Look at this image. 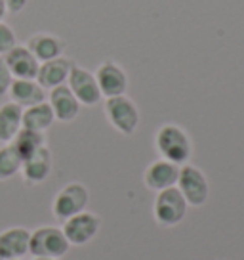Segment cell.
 <instances>
[{"label":"cell","mask_w":244,"mask_h":260,"mask_svg":"<svg viewBox=\"0 0 244 260\" xmlns=\"http://www.w3.org/2000/svg\"><path fill=\"white\" fill-rule=\"evenodd\" d=\"M88 201V187L80 182H71L57 191V195L54 197V203H52V211L59 220H67L78 212L86 211Z\"/></svg>","instance_id":"8992f818"},{"label":"cell","mask_w":244,"mask_h":260,"mask_svg":"<svg viewBox=\"0 0 244 260\" xmlns=\"http://www.w3.org/2000/svg\"><path fill=\"white\" fill-rule=\"evenodd\" d=\"M71 243L67 241L61 228L42 226L31 232L29 239V252L34 258H61L69 252Z\"/></svg>","instance_id":"7a4b0ae2"},{"label":"cell","mask_w":244,"mask_h":260,"mask_svg":"<svg viewBox=\"0 0 244 260\" xmlns=\"http://www.w3.org/2000/svg\"><path fill=\"white\" fill-rule=\"evenodd\" d=\"M21 162L23 161L19 159V155L10 144H4L0 147V182L14 178L21 171Z\"/></svg>","instance_id":"44dd1931"},{"label":"cell","mask_w":244,"mask_h":260,"mask_svg":"<svg viewBox=\"0 0 244 260\" xmlns=\"http://www.w3.org/2000/svg\"><path fill=\"white\" fill-rule=\"evenodd\" d=\"M8 94L10 100L23 109L46 102V90L36 82V79H14Z\"/></svg>","instance_id":"9a60e30c"},{"label":"cell","mask_w":244,"mask_h":260,"mask_svg":"<svg viewBox=\"0 0 244 260\" xmlns=\"http://www.w3.org/2000/svg\"><path fill=\"white\" fill-rule=\"evenodd\" d=\"M187 209L189 205L185 201V197L181 195V191L176 186L162 189V191H156L153 214H155V220L160 226H178L179 222L185 218Z\"/></svg>","instance_id":"3957f363"},{"label":"cell","mask_w":244,"mask_h":260,"mask_svg":"<svg viewBox=\"0 0 244 260\" xmlns=\"http://www.w3.org/2000/svg\"><path fill=\"white\" fill-rule=\"evenodd\" d=\"M17 44L16 31L6 21H0V56H6Z\"/></svg>","instance_id":"7402d4cb"},{"label":"cell","mask_w":244,"mask_h":260,"mask_svg":"<svg viewBox=\"0 0 244 260\" xmlns=\"http://www.w3.org/2000/svg\"><path fill=\"white\" fill-rule=\"evenodd\" d=\"M34 260H56V258H34Z\"/></svg>","instance_id":"484cf974"},{"label":"cell","mask_w":244,"mask_h":260,"mask_svg":"<svg viewBox=\"0 0 244 260\" xmlns=\"http://www.w3.org/2000/svg\"><path fill=\"white\" fill-rule=\"evenodd\" d=\"M6 14H8V6H6V0H0V21H4Z\"/></svg>","instance_id":"d4e9b609"},{"label":"cell","mask_w":244,"mask_h":260,"mask_svg":"<svg viewBox=\"0 0 244 260\" xmlns=\"http://www.w3.org/2000/svg\"><path fill=\"white\" fill-rule=\"evenodd\" d=\"M179 176V165L170 162L166 159H156L145 169L143 182L149 189L153 191H162L168 187H174L178 184Z\"/></svg>","instance_id":"8fae6325"},{"label":"cell","mask_w":244,"mask_h":260,"mask_svg":"<svg viewBox=\"0 0 244 260\" xmlns=\"http://www.w3.org/2000/svg\"><path fill=\"white\" fill-rule=\"evenodd\" d=\"M31 232L27 228H8L0 232V260L21 258L29 252Z\"/></svg>","instance_id":"5bb4252c"},{"label":"cell","mask_w":244,"mask_h":260,"mask_svg":"<svg viewBox=\"0 0 244 260\" xmlns=\"http://www.w3.org/2000/svg\"><path fill=\"white\" fill-rule=\"evenodd\" d=\"M67 86L74 94V98L80 102V106L94 107L98 106L101 102V98H103L98 81H96V75L76 63L73 65V69L69 73Z\"/></svg>","instance_id":"52a82bcc"},{"label":"cell","mask_w":244,"mask_h":260,"mask_svg":"<svg viewBox=\"0 0 244 260\" xmlns=\"http://www.w3.org/2000/svg\"><path fill=\"white\" fill-rule=\"evenodd\" d=\"M52 172V153L48 146L40 147L34 155L21 162V174L29 184H40Z\"/></svg>","instance_id":"e0dca14e"},{"label":"cell","mask_w":244,"mask_h":260,"mask_svg":"<svg viewBox=\"0 0 244 260\" xmlns=\"http://www.w3.org/2000/svg\"><path fill=\"white\" fill-rule=\"evenodd\" d=\"M155 147L160 159H166L176 165H185L193 155V142L189 134L179 124L166 122L155 134Z\"/></svg>","instance_id":"6da1fadb"},{"label":"cell","mask_w":244,"mask_h":260,"mask_svg":"<svg viewBox=\"0 0 244 260\" xmlns=\"http://www.w3.org/2000/svg\"><path fill=\"white\" fill-rule=\"evenodd\" d=\"M10 146L16 149V153L19 155V159L25 161L31 155H34L40 147L46 146V136L44 132H36V130L21 128L16 134V138L10 142Z\"/></svg>","instance_id":"d6986e66"},{"label":"cell","mask_w":244,"mask_h":260,"mask_svg":"<svg viewBox=\"0 0 244 260\" xmlns=\"http://www.w3.org/2000/svg\"><path fill=\"white\" fill-rule=\"evenodd\" d=\"M176 187L181 191L187 205H191V207H202L208 201V195H210V186H208L206 174L198 167L189 165V162L179 167Z\"/></svg>","instance_id":"5b68a950"},{"label":"cell","mask_w":244,"mask_h":260,"mask_svg":"<svg viewBox=\"0 0 244 260\" xmlns=\"http://www.w3.org/2000/svg\"><path fill=\"white\" fill-rule=\"evenodd\" d=\"M25 46L33 52L40 63L63 56V52H65L63 39H59L57 35H52V32H34Z\"/></svg>","instance_id":"2e32d148"},{"label":"cell","mask_w":244,"mask_h":260,"mask_svg":"<svg viewBox=\"0 0 244 260\" xmlns=\"http://www.w3.org/2000/svg\"><path fill=\"white\" fill-rule=\"evenodd\" d=\"M50 107L54 111L56 121L61 122H71L74 121L78 113H80V102L74 98V94L69 90L67 84L56 86V88L50 90Z\"/></svg>","instance_id":"4fadbf2b"},{"label":"cell","mask_w":244,"mask_h":260,"mask_svg":"<svg viewBox=\"0 0 244 260\" xmlns=\"http://www.w3.org/2000/svg\"><path fill=\"white\" fill-rule=\"evenodd\" d=\"M94 75H96V81H98L103 98H114L126 94V90H128V75L116 61L105 59L103 63L98 65Z\"/></svg>","instance_id":"9c48e42d"},{"label":"cell","mask_w":244,"mask_h":260,"mask_svg":"<svg viewBox=\"0 0 244 260\" xmlns=\"http://www.w3.org/2000/svg\"><path fill=\"white\" fill-rule=\"evenodd\" d=\"M54 121H56V117H54V111L48 102H42V104L23 109V128L46 132L54 124Z\"/></svg>","instance_id":"ffe728a7"},{"label":"cell","mask_w":244,"mask_h":260,"mask_svg":"<svg viewBox=\"0 0 244 260\" xmlns=\"http://www.w3.org/2000/svg\"><path fill=\"white\" fill-rule=\"evenodd\" d=\"M99 226H101V220H99L98 214L82 211L71 216V218H67L61 230H63L67 241L71 245H84L96 237V234L99 232Z\"/></svg>","instance_id":"ba28073f"},{"label":"cell","mask_w":244,"mask_h":260,"mask_svg":"<svg viewBox=\"0 0 244 260\" xmlns=\"http://www.w3.org/2000/svg\"><path fill=\"white\" fill-rule=\"evenodd\" d=\"M23 128V107L14 102L0 106V142L10 144L16 134Z\"/></svg>","instance_id":"ac0fdd59"},{"label":"cell","mask_w":244,"mask_h":260,"mask_svg":"<svg viewBox=\"0 0 244 260\" xmlns=\"http://www.w3.org/2000/svg\"><path fill=\"white\" fill-rule=\"evenodd\" d=\"M27 2L29 0H6V6H8V14H19L27 8Z\"/></svg>","instance_id":"cb8c5ba5"},{"label":"cell","mask_w":244,"mask_h":260,"mask_svg":"<svg viewBox=\"0 0 244 260\" xmlns=\"http://www.w3.org/2000/svg\"><path fill=\"white\" fill-rule=\"evenodd\" d=\"M12 81H14V77H12V73H10L8 65H6V61H4V57L0 56V98L8 94L10 86H12Z\"/></svg>","instance_id":"603a6c76"},{"label":"cell","mask_w":244,"mask_h":260,"mask_svg":"<svg viewBox=\"0 0 244 260\" xmlns=\"http://www.w3.org/2000/svg\"><path fill=\"white\" fill-rule=\"evenodd\" d=\"M14 260H21V258H14Z\"/></svg>","instance_id":"4316f807"},{"label":"cell","mask_w":244,"mask_h":260,"mask_svg":"<svg viewBox=\"0 0 244 260\" xmlns=\"http://www.w3.org/2000/svg\"><path fill=\"white\" fill-rule=\"evenodd\" d=\"M105 115L111 126L118 130L124 136H130L136 132L139 124V109L134 104V100L126 94L105 100Z\"/></svg>","instance_id":"277c9868"},{"label":"cell","mask_w":244,"mask_h":260,"mask_svg":"<svg viewBox=\"0 0 244 260\" xmlns=\"http://www.w3.org/2000/svg\"><path fill=\"white\" fill-rule=\"evenodd\" d=\"M73 65V59L65 56H59L56 59H50V61H42L40 67H38L36 82L44 90H52L56 88V86L67 84V79H69V73H71Z\"/></svg>","instance_id":"7c38bea8"},{"label":"cell","mask_w":244,"mask_h":260,"mask_svg":"<svg viewBox=\"0 0 244 260\" xmlns=\"http://www.w3.org/2000/svg\"><path fill=\"white\" fill-rule=\"evenodd\" d=\"M4 57V61L8 65L10 73L14 79H36L40 61L34 57L31 50L23 44H16Z\"/></svg>","instance_id":"30bf717a"}]
</instances>
